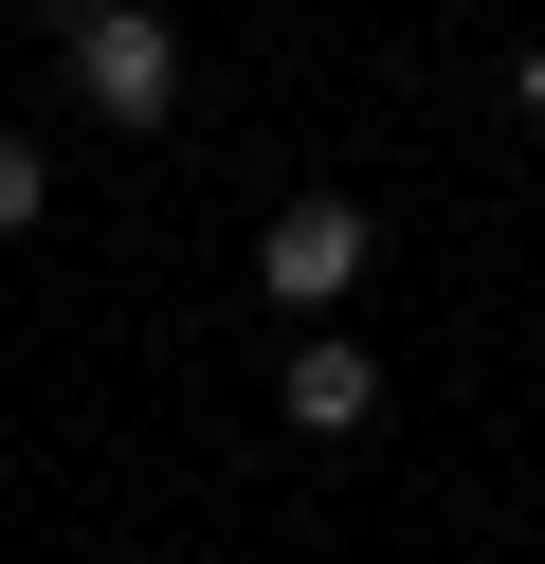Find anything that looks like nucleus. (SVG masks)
I'll return each mask as SVG.
<instances>
[{"instance_id": "1", "label": "nucleus", "mask_w": 545, "mask_h": 564, "mask_svg": "<svg viewBox=\"0 0 545 564\" xmlns=\"http://www.w3.org/2000/svg\"><path fill=\"white\" fill-rule=\"evenodd\" d=\"M55 37H73V110H91V128L145 147V128L182 110V19H164V0H73Z\"/></svg>"}, {"instance_id": "2", "label": "nucleus", "mask_w": 545, "mask_h": 564, "mask_svg": "<svg viewBox=\"0 0 545 564\" xmlns=\"http://www.w3.org/2000/svg\"><path fill=\"white\" fill-rule=\"evenodd\" d=\"M254 292H273L291 328H327V310L363 292V200H273V237H254Z\"/></svg>"}, {"instance_id": "3", "label": "nucleus", "mask_w": 545, "mask_h": 564, "mask_svg": "<svg viewBox=\"0 0 545 564\" xmlns=\"http://www.w3.org/2000/svg\"><path fill=\"white\" fill-rule=\"evenodd\" d=\"M273 401H291V437H363V419H382V365H363L346 328H309V346H291V382H273Z\"/></svg>"}, {"instance_id": "4", "label": "nucleus", "mask_w": 545, "mask_h": 564, "mask_svg": "<svg viewBox=\"0 0 545 564\" xmlns=\"http://www.w3.org/2000/svg\"><path fill=\"white\" fill-rule=\"evenodd\" d=\"M55 219V147H19V128H0V237H36Z\"/></svg>"}, {"instance_id": "5", "label": "nucleus", "mask_w": 545, "mask_h": 564, "mask_svg": "<svg viewBox=\"0 0 545 564\" xmlns=\"http://www.w3.org/2000/svg\"><path fill=\"white\" fill-rule=\"evenodd\" d=\"M509 110H527V128H545V37H527V55H509Z\"/></svg>"}]
</instances>
